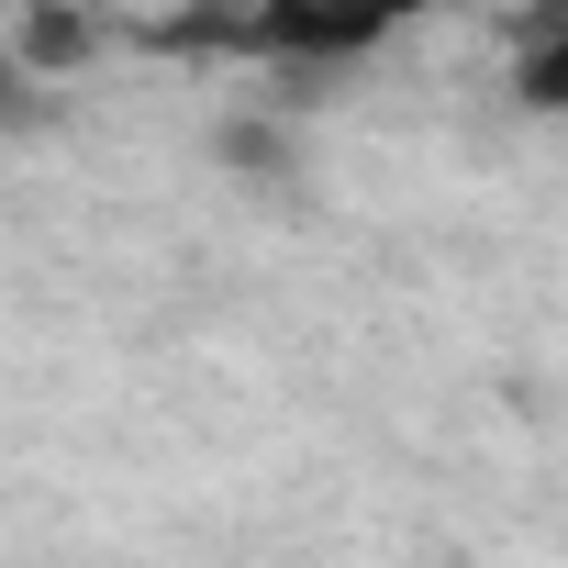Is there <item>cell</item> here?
I'll return each mask as SVG.
<instances>
[{
    "instance_id": "2",
    "label": "cell",
    "mask_w": 568,
    "mask_h": 568,
    "mask_svg": "<svg viewBox=\"0 0 568 568\" xmlns=\"http://www.w3.org/2000/svg\"><path fill=\"white\" fill-rule=\"evenodd\" d=\"M101 57V12H79V0H23V23H12V68L23 79H68Z\"/></svg>"
},
{
    "instance_id": "3",
    "label": "cell",
    "mask_w": 568,
    "mask_h": 568,
    "mask_svg": "<svg viewBox=\"0 0 568 568\" xmlns=\"http://www.w3.org/2000/svg\"><path fill=\"white\" fill-rule=\"evenodd\" d=\"M212 156H223L234 179H291V168H302V145L278 134L267 112H245V123H223V145H212Z\"/></svg>"
},
{
    "instance_id": "1",
    "label": "cell",
    "mask_w": 568,
    "mask_h": 568,
    "mask_svg": "<svg viewBox=\"0 0 568 568\" xmlns=\"http://www.w3.org/2000/svg\"><path fill=\"white\" fill-rule=\"evenodd\" d=\"M446 12V0H245V57L267 68H346L368 57L379 34Z\"/></svg>"
},
{
    "instance_id": "4",
    "label": "cell",
    "mask_w": 568,
    "mask_h": 568,
    "mask_svg": "<svg viewBox=\"0 0 568 568\" xmlns=\"http://www.w3.org/2000/svg\"><path fill=\"white\" fill-rule=\"evenodd\" d=\"M34 112H45V90H34V79H23L12 57H0V134H23Z\"/></svg>"
}]
</instances>
